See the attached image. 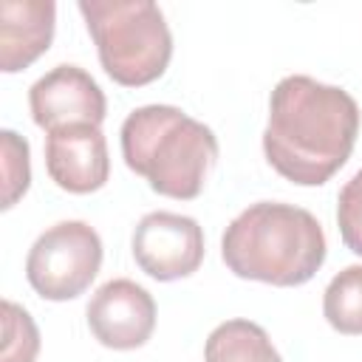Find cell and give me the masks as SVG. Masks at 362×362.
Wrapping results in <instances>:
<instances>
[{"instance_id": "obj_1", "label": "cell", "mask_w": 362, "mask_h": 362, "mask_svg": "<svg viewBox=\"0 0 362 362\" xmlns=\"http://www.w3.org/2000/svg\"><path fill=\"white\" fill-rule=\"evenodd\" d=\"M356 136L359 105L345 88L303 74L283 76L274 85L263 153L286 181L300 187L331 181L351 158Z\"/></svg>"}, {"instance_id": "obj_2", "label": "cell", "mask_w": 362, "mask_h": 362, "mask_svg": "<svg viewBox=\"0 0 362 362\" xmlns=\"http://www.w3.org/2000/svg\"><path fill=\"white\" fill-rule=\"evenodd\" d=\"M325 255L322 223L308 209L280 201L246 206L221 238V257L235 277L280 288L308 283Z\"/></svg>"}, {"instance_id": "obj_3", "label": "cell", "mask_w": 362, "mask_h": 362, "mask_svg": "<svg viewBox=\"0 0 362 362\" xmlns=\"http://www.w3.org/2000/svg\"><path fill=\"white\" fill-rule=\"evenodd\" d=\"M119 141L124 164L141 175L153 192L178 201L198 198L218 161L212 127L175 105L136 107L122 122Z\"/></svg>"}, {"instance_id": "obj_4", "label": "cell", "mask_w": 362, "mask_h": 362, "mask_svg": "<svg viewBox=\"0 0 362 362\" xmlns=\"http://www.w3.org/2000/svg\"><path fill=\"white\" fill-rule=\"evenodd\" d=\"M105 74L124 88L156 82L173 59V34L150 0H79Z\"/></svg>"}, {"instance_id": "obj_5", "label": "cell", "mask_w": 362, "mask_h": 362, "mask_svg": "<svg viewBox=\"0 0 362 362\" xmlns=\"http://www.w3.org/2000/svg\"><path fill=\"white\" fill-rule=\"evenodd\" d=\"M102 255V238L90 223L59 221L31 243L25 277L42 300L65 303L79 297L96 280Z\"/></svg>"}, {"instance_id": "obj_6", "label": "cell", "mask_w": 362, "mask_h": 362, "mask_svg": "<svg viewBox=\"0 0 362 362\" xmlns=\"http://www.w3.org/2000/svg\"><path fill=\"white\" fill-rule=\"evenodd\" d=\"M130 246L139 269L161 283L189 277L204 263V229L178 212H147L136 223Z\"/></svg>"}, {"instance_id": "obj_7", "label": "cell", "mask_w": 362, "mask_h": 362, "mask_svg": "<svg viewBox=\"0 0 362 362\" xmlns=\"http://www.w3.org/2000/svg\"><path fill=\"white\" fill-rule=\"evenodd\" d=\"M28 107L34 124L51 133L71 124L102 127L107 113V99L85 68L57 65L28 88Z\"/></svg>"}, {"instance_id": "obj_8", "label": "cell", "mask_w": 362, "mask_h": 362, "mask_svg": "<svg viewBox=\"0 0 362 362\" xmlns=\"http://www.w3.org/2000/svg\"><path fill=\"white\" fill-rule=\"evenodd\" d=\"M85 314L96 342L113 351L141 348L156 328L153 294L127 277H116L99 286Z\"/></svg>"}, {"instance_id": "obj_9", "label": "cell", "mask_w": 362, "mask_h": 362, "mask_svg": "<svg viewBox=\"0 0 362 362\" xmlns=\"http://www.w3.org/2000/svg\"><path fill=\"white\" fill-rule=\"evenodd\" d=\"M45 170L51 181L74 195L96 192L110 178L107 141L99 124H71L45 139Z\"/></svg>"}, {"instance_id": "obj_10", "label": "cell", "mask_w": 362, "mask_h": 362, "mask_svg": "<svg viewBox=\"0 0 362 362\" xmlns=\"http://www.w3.org/2000/svg\"><path fill=\"white\" fill-rule=\"evenodd\" d=\"M57 6L51 0L0 3V71L17 74L37 62L54 40Z\"/></svg>"}, {"instance_id": "obj_11", "label": "cell", "mask_w": 362, "mask_h": 362, "mask_svg": "<svg viewBox=\"0 0 362 362\" xmlns=\"http://www.w3.org/2000/svg\"><path fill=\"white\" fill-rule=\"evenodd\" d=\"M204 362H283V356L257 322L226 320L206 337Z\"/></svg>"}, {"instance_id": "obj_12", "label": "cell", "mask_w": 362, "mask_h": 362, "mask_svg": "<svg viewBox=\"0 0 362 362\" xmlns=\"http://www.w3.org/2000/svg\"><path fill=\"white\" fill-rule=\"evenodd\" d=\"M322 314L334 331L348 337L362 334V263L345 266L331 277L322 294Z\"/></svg>"}, {"instance_id": "obj_13", "label": "cell", "mask_w": 362, "mask_h": 362, "mask_svg": "<svg viewBox=\"0 0 362 362\" xmlns=\"http://www.w3.org/2000/svg\"><path fill=\"white\" fill-rule=\"evenodd\" d=\"M40 354V331L31 320V314L3 300V356L0 362H34Z\"/></svg>"}, {"instance_id": "obj_14", "label": "cell", "mask_w": 362, "mask_h": 362, "mask_svg": "<svg viewBox=\"0 0 362 362\" xmlns=\"http://www.w3.org/2000/svg\"><path fill=\"white\" fill-rule=\"evenodd\" d=\"M0 156H3V209H11L31 184L28 141L14 130H0Z\"/></svg>"}, {"instance_id": "obj_15", "label": "cell", "mask_w": 362, "mask_h": 362, "mask_svg": "<svg viewBox=\"0 0 362 362\" xmlns=\"http://www.w3.org/2000/svg\"><path fill=\"white\" fill-rule=\"evenodd\" d=\"M337 223L342 243L362 257V167L345 181L337 198Z\"/></svg>"}]
</instances>
